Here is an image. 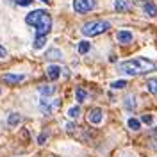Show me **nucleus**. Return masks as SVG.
Instances as JSON below:
<instances>
[{"label": "nucleus", "instance_id": "2", "mask_svg": "<svg viewBox=\"0 0 157 157\" xmlns=\"http://www.w3.org/2000/svg\"><path fill=\"white\" fill-rule=\"evenodd\" d=\"M25 21L29 25H32L38 34H45L47 36L50 32V29H52V18H50L48 13L43 9H36V11H32V13H29L25 16Z\"/></svg>", "mask_w": 157, "mask_h": 157}, {"label": "nucleus", "instance_id": "9", "mask_svg": "<svg viewBox=\"0 0 157 157\" xmlns=\"http://www.w3.org/2000/svg\"><path fill=\"white\" fill-rule=\"evenodd\" d=\"M47 75H48L50 80H57L59 75H61V68L57 64H50V66H47Z\"/></svg>", "mask_w": 157, "mask_h": 157}, {"label": "nucleus", "instance_id": "14", "mask_svg": "<svg viewBox=\"0 0 157 157\" xmlns=\"http://www.w3.org/2000/svg\"><path fill=\"white\" fill-rule=\"evenodd\" d=\"M143 11L147 13L148 16H155L157 14V6L154 2H145V6H143Z\"/></svg>", "mask_w": 157, "mask_h": 157}, {"label": "nucleus", "instance_id": "29", "mask_svg": "<svg viewBox=\"0 0 157 157\" xmlns=\"http://www.w3.org/2000/svg\"><path fill=\"white\" fill-rule=\"evenodd\" d=\"M16 2H18V0H16Z\"/></svg>", "mask_w": 157, "mask_h": 157}, {"label": "nucleus", "instance_id": "22", "mask_svg": "<svg viewBox=\"0 0 157 157\" xmlns=\"http://www.w3.org/2000/svg\"><path fill=\"white\" fill-rule=\"evenodd\" d=\"M147 88L150 93H154V95H157V80H148L147 82Z\"/></svg>", "mask_w": 157, "mask_h": 157}, {"label": "nucleus", "instance_id": "12", "mask_svg": "<svg viewBox=\"0 0 157 157\" xmlns=\"http://www.w3.org/2000/svg\"><path fill=\"white\" fill-rule=\"evenodd\" d=\"M45 45H47V36H45V34H38L36 39H34V43H32V47L36 50H39V48H43Z\"/></svg>", "mask_w": 157, "mask_h": 157}, {"label": "nucleus", "instance_id": "26", "mask_svg": "<svg viewBox=\"0 0 157 157\" xmlns=\"http://www.w3.org/2000/svg\"><path fill=\"white\" fill-rule=\"evenodd\" d=\"M32 0H18V6H30Z\"/></svg>", "mask_w": 157, "mask_h": 157}, {"label": "nucleus", "instance_id": "7", "mask_svg": "<svg viewBox=\"0 0 157 157\" xmlns=\"http://www.w3.org/2000/svg\"><path fill=\"white\" fill-rule=\"evenodd\" d=\"M23 78H25V75H21V73H4L2 75V80L7 84H18Z\"/></svg>", "mask_w": 157, "mask_h": 157}, {"label": "nucleus", "instance_id": "25", "mask_svg": "<svg viewBox=\"0 0 157 157\" xmlns=\"http://www.w3.org/2000/svg\"><path fill=\"white\" fill-rule=\"evenodd\" d=\"M6 56H7V50H6L4 47H2V45H0V59H4Z\"/></svg>", "mask_w": 157, "mask_h": 157}, {"label": "nucleus", "instance_id": "4", "mask_svg": "<svg viewBox=\"0 0 157 157\" xmlns=\"http://www.w3.org/2000/svg\"><path fill=\"white\" fill-rule=\"evenodd\" d=\"M59 105H61V100H59V98L43 97L41 100H39V111H41L43 114H52Z\"/></svg>", "mask_w": 157, "mask_h": 157}, {"label": "nucleus", "instance_id": "18", "mask_svg": "<svg viewBox=\"0 0 157 157\" xmlns=\"http://www.w3.org/2000/svg\"><path fill=\"white\" fill-rule=\"evenodd\" d=\"M134 107H136V98L130 95V97L125 98V109L127 111H134Z\"/></svg>", "mask_w": 157, "mask_h": 157}, {"label": "nucleus", "instance_id": "1", "mask_svg": "<svg viewBox=\"0 0 157 157\" xmlns=\"http://www.w3.org/2000/svg\"><path fill=\"white\" fill-rule=\"evenodd\" d=\"M155 70V63L150 61L147 57H134V59H127V61H121L118 64V71H121L123 75L128 77H136V75H145L148 71H154Z\"/></svg>", "mask_w": 157, "mask_h": 157}, {"label": "nucleus", "instance_id": "28", "mask_svg": "<svg viewBox=\"0 0 157 157\" xmlns=\"http://www.w3.org/2000/svg\"><path fill=\"white\" fill-rule=\"evenodd\" d=\"M41 2H45V4H48V2H50V0H41Z\"/></svg>", "mask_w": 157, "mask_h": 157}, {"label": "nucleus", "instance_id": "13", "mask_svg": "<svg viewBox=\"0 0 157 157\" xmlns=\"http://www.w3.org/2000/svg\"><path fill=\"white\" fill-rule=\"evenodd\" d=\"M114 9L120 11V13H125V11L130 9V4H128V0H116L114 2Z\"/></svg>", "mask_w": 157, "mask_h": 157}, {"label": "nucleus", "instance_id": "8", "mask_svg": "<svg viewBox=\"0 0 157 157\" xmlns=\"http://www.w3.org/2000/svg\"><path fill=\"white\" fill-rule=\"evenodd\" d=\"M116 39L121 43V45H127V43H130V41L134 39V36H132L130 30H120V32L116 34Z\"/></svg>", "mask_w": 157, "mask_h": 157}, {"label": "nucleus", "instance_id": "15", "mask_svg": "<svg viewBox=\"0 0 157 157\" xmlns=\"http://www.w3.org/2000/svg\"><path fill=\"white\" fill-rule=\"evenodd\" d=\"M20 121H21V116H20L18 113H11L9 116H7V125L9 127H16Z\"/></svg>", "mask_w": 157, "mask_h": 157}, {"label": "nucleus", "instance_id": "21", "mask_svg": "<svg viewBox=\"0 0 157 157\" xmlns=\"http://www.w3.org/2000/svg\"><path fill=\"white\" fill-rule=\"evenodd\" d=\"M89 41H80L78 43V54H88L89 52Z\"/></svg>", "mask_w": 157, "mask_h": 157}, {"label": "nucleus", "instance_id": "16", "mask_svg": "<svg viewBox=\"0 0 157 157\" xmlns=\"http://www.w3.org/2000/svg\"><path fill=\"white\" fill-rule=\"evenodd\" d=\"M75 98H77L78 104H82V102L88 98V91H86V89H82V88H77V89H75Z\"/></svg>", "mask_w": 157, "mask_h": 157}, {"label": "nucleus", "instance_id": "20", "mask_svg": "<svg viewBox=\"0 0 157 157\" xmlns=\"http://www.w3.org/2000/svg\"><path fill=\"white\" fill-rule=\"evenodd\" d=\"M78 114H80V109H78V105H73V107L68 109V118H71V120L78 118Z\"/></svg>", "mask_w": 157, "mask_h": 157}, {"label": "nucleus", "instance_id": "24", "mask_svg": "<svg viewBox=\"0 0 157 157\" xmlns=\"http://www.w3.org/2000/svg\"><path fill=\"white\" fill-rule=\"evenodd\" d=\"M141 121H143V123H147V125H150V123L154 121V118L150 116V114H145V116L141 118Z\"/></svg>", "mask_w": 157, "mask_h": 157}, {"label": "nucleus", "instance_id": "6", "mask_svg": "<svg viewBox=\"0 0 157 157\" xmlns=\"http://www.w3.org/2000/svg\"><path fill=\"white\" fill-rule=\"evenodd\" d=\"M102 120H104V114H102V109H91L88 113V121L89 123H93V125H100L102 123Z\"/></svg>", "mask_w": 157, "mask_h": 157}, {"label": "nucleus", "instance_id": "19", "mask_svg": "<svg viewBox=\"0 0 157 157\" xmlns=\"http://www.w3.org/2000/svg\"><path fill=\"white\" fill-rule=\"evenodd\" d=\"M125 86H127V80H125V78H120V80L111 82V88H113V89H123Z\"/></svg>", "mask_w": 157, "mask_h": 157}, {"label": "nucleus", "instance_id": "11", "mask_svg": "<svg viewBox=\"0 0 157 157\" xmlns=\"http://www.w3.org/2000/svg\"><path fill=\"white\" fill-rule=\"evenodd\" d=\"M45 57L48 59V61H61V57H63V52H61L59 48H50V50H47Z\"/></svg>", "mask_w": 157, "mask_h": 157}, {"label": "nucleus", "instance_id": "3", "mask_svg": "<svg viewBox=\"0 0 157 157\" xmlns=\"http://www.w3.org/2000/svg\"><path fill=\"white\" fill-rule=\"evenodd\" d=\"M111 29V23L105 21V20H93V21H88V23H84L82 25V34L84 36H100V34H104V32H107Z\"/></svg>", "mask_w": 157, "mask_h": 157}, {"label": "nucleus", "instance_id": "10", "mask_svg": "<svg viewBox=\"0 0 157 157\" xmlns=\"http://www.w3.org/2000/svg\"><path fill=\"white\" fill-rule=\"evenodd\" d=\"M39 95L41 97H54V93H56V86L54 84H47V86H39Z\"/></svg>", "mask_w": 157, "mask_h": 157}, {"label": "nucleus", "instance_id": "17", "mask_svg": "<svg viewBox=\"0 0 157 157\" xmlns=\"http://www.w3.org/2000/svg\"><path fill=\"white\" fill-rule=\"evenodd\" d=\"M127 125L130 130H139L141 128V120H137V118H128Z\"/></svg>", "mask_w": 157, "mask_h": 157}, {"label": "nucleus", "instance_id": "27", "mask_svg": "<svg viewBox=\"0 0 157 157\" xmlns=\"http://www.w3.org/2000/svg\"><path fill=\"white\" fill-rule=\"evenodd\" d=\"M73 128H75V125H73V123H66V130H70V132H71Z\"/></svg>", "mask_w": 157, "mask_h": 157}, {"label": "nucleus", "instance_id": "23", "mask_svg": "<svg viewBox=\"0 0 157 157\" xmlns=\"http://www.w3.org/2000/svg\"><path fill=\"white\" fill-rule=\"evenodd\" d=\"M47 139H48V134H47V132H43V134H39V136H38V143H39V145H45V143H47Z\"/></svg>", "mask_w": 157, "mask_h": 157}, {"label": "nucleus", "instance_id": "5", "mask_svg": "<svg viewBox=\"0 0 157 157\" xmlns=\"http://www.w3.org/2000/svg\"><path fill=\"white\" fill-rule=\"evenodd\" d=\"M93 7H95V0H73V9L80 14L91 11Z\"/></svg>", "mask_w": 157, "mask_h": 157}]
</instances>
